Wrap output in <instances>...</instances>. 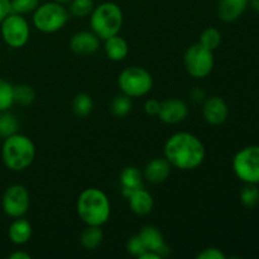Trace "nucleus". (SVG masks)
<instances>
[{"label":"nucleus","instance_id":"nucleus-33","mask_svg":"<svg viewBox=\"0 0 259 259\" xmlns=\"http://www.w3.org/2000/svg\"><path fill=\"white\" fill-rule=\"evenodd\" d=\"M144 111L146 114L151 116H158L159 110H161V101L157 100V99H148L144 103Z\"/></svg>","mask_w":259,"mask_h":259},{"label":"nucleus","instance_id":"nucleus-7","mask_svg":"<svg viewBox=\"0 0 259 259\" xmlns=\"http://www.w3.org/2000/svg\"><path fill=\"white\" fill-rule=\"evenodd\" d=\"M214 52L205 48L200 43L187 48L184 55L185 70L191 77L197 80L207 77L214 70Z\"/></svg>","mask_w":259,"mask_h":259},{"label":"nucleus","instance_id":"nucleus-37","mask_svg":"<svg viewBox=\"0 0 259 259\" xmlns=\"http://www.w3.org/2000/svg\"><path fill=\"white\" fill-rule=\"evenodd\" d=\"M162 257L158 254V253L153 252V250H146L143 254L139 257V259H161Z\"/></svg>","mask_w":259,"mask_h":259},{"label":"nucleus","instance_id":"nucleus-21","mask_svg":"<svg viewBox=\"0 0 259 259\" xmlns=\"http://www.w3.org/2000/svg\"><path fill=\"white\" fill-rule=\"evenodd\" d=\"M104 240V232L101 227L86 225L80 234V244L83 249L94 250L101 245Z\"/></svg>","mask_w":259,"mask_h":259},{"label":"nucleus","instance_id":"nucleus-4","mask_svg":"<svg viewBox=\"0 0 259 259\" xmlns=\"http://www.w3.org/2000/svg\"><path fill=\"white\" fill-rule=\"evenodd\" d=\"M123 24V10L116 3L104 2L95 5L93 13L90 14L91 30L103 40L119 34Z\"/></svg>","mask_w":259,"mask_h":259},{"label":"nucleus","instance_id":"nucleus-13","mask_svg":"<svg viewBox=\"0 0 259 259\" xmlns=\"http://www.w3.org/2000/svg\"><path fill=\"white\" fill-rule=\"evenodd\" d=\"M100 38L93 30H80L70 38V50L77 56H91L100 47Z\"/></svg>","mask_w":259,"mask_h":259},{"label":"nucleus","instance_id":"nucleus-15","mask_svg":"<svg viewBox=\"0 0 259 259\" xmlns=\"http://www.w3.org/2000/svg\"><path fill=\"white\" fill-rule=\"evenodd\" d=\"M174 167L164 157L161 158H153L144 166L143 179L152 185H158L166 181L171 175Z\"/></svg>","mask_w":259,"mask_h":259},{"label":"nucleus","instance_id":"nucleus-18","mask_svg":"<svg viewBox=\"0 0 259 259\" xmlns=\"http://www.w3.org/2000/svg\"><path fill=\"white\" fill-rule=\"evenodd\" d=\"M129 207L132 211L139 217H144L152 212L154 206V199L149 191H147L144 187L136 190L132 192L131 196L128 197Z\"/></svg>","mask_w":259,"mask_h":259},{"label":"nucleus","instance_id":"nucleus-2","mask_svg":"<svg viewBox=\"0 0 259 259\" xmlns=\"http://www.w3.org/2000/svg\"><path fill=\"white\" fill-rule=\"evenodd\" d=\"M77 215L86 225L103 227L111 214L110 201L104 191L96 187L85 189L77 197Z\"/></svg>","mask_w":259,"mask_h":259},{"label":"nucleus","instance_id":"nucleus-24","mask_svg":"<svg viewBox=\"0 0 259 259\" xmlns=\"http://www.w3.org/2000/svg\"><path fill=\"white\" fill-rule=\"evenodd\" d=\"M223 35L218 28L215 27H207L205 28L201 32L199 37V43L201 46H204L207 50L212 51L214 52L217 48H219V46L222 45Z\"/></svg>","mask_w":259,"mask_h":259},{"label":"nucleus","instance_id":"nucleus-27","mask_svg":"<svg viewBox=\"0 0 259 259\" xmlns=\"http://www.w3.org/2000/svg\"><path fill=\"white\" fill-rule=\"evenodd\" d=\"M67 5L70 15L76 18L90 17L94 8H95L94 0H71Z\"/></svg>","mask_w":259,"mask_h":259},{"label":"nucleus","instance_id":"nucleus-38","mask_svg":"<svg viewBox=\"0 0 259 259\" xmlns=\"http://www.w3.org/2000/svg\"><path fill=\"white\" fill-rule=\"evenodd\" d=\"M249 7L252 8L254 12L259 13V0H249Z\"/></svg>","mask_w":259,"mask_h":259},{"label":"nucleus","instance_id":"nucleus-6","mask_svg":"<svg viewBox=\"0 0 259 259\" xmlns=\"http://www.w3.org/2000/svg\"><path fill=\"white\" fill-rule=\"evenodd\" d=\"M118 85L121 94L132 99L148 95L153 88V77L148 70L141 66L124 68L118 77Z\"/></svg>","mask_w":259,"mask_h":259},{"label":"nucleus","instance_id":"nucleus-29","mask_svg":"<svg viewBox=\"0 0 259 259\" xmlns=\"http://www.w3.org/2000/svg\"><path fill=\"white\" fill-rule=\"evenodd\" d=\"M14 105V86L0 78V111L9 110Z\"/></svg>","mask_w":259,"mask_h":259},{"label":"nucleus","instance_id":"nucleus-23","mask_svg":"<svg viewBox=\"0 0 259 259\" xmlns=\"http://www.w3.org/2000/svg\"><path fill=\"white\" fill-rule=\"evenodd\" d=\"M18 132H19V120L17 116L9 110L0 111V138L5 139Z\"/></svg>","mask_w":259,"mask_h":259},{"label":"nucleus","instance_id":"nucleus-17","mask_svg":"<svg viewBox=\"0 0 259 259\" xmlns=\"http://www.w3.org/2000/svg\"><path fill=\"white\" fill-rule=\"evenodd\" d=\"M143 174L141 169L136 166H128L120 172L119 176V184H120V191L125 199H128L136 190L143 187Z\"/></svg>","mask_w":259,"mask_h":259},{"label":"nucleus","instance_id":"nucleus-20","mask_svg":"<svg viewBox=\"0 0 259 259\" xmlns=\"http://www.w3.org/2000/svg\"><path fill=\"white\" fill-rule=\"evenodd\" d=\"M32 224L27 219H24V217L13 220L8 229V237H9L10 242L15 245L27 244L32 238Z\"/></svg>","mask_w":259,"mask_h":259},{"label":"nucleus","instance_id":"nucleus-34","mask_svg":"<svg viewBox=\"0 0 259 259\" xmlns=\"http://www.w3.org/2000/svg\"><path fill=\"white\" fill-rule=\"evenodd\" d=\"M10 13V0H0V22Z\"/></svg>","mask_w":259,"mask_h":259},{"label":"nucleus","instance_id":"nucleus-28","mask_svg":"<svg viewBox=\"0 0 259 259\" xmlns=\"http://www.w3.org/2000/svg\"><path fill=\"white\" fill-rule=\"evenodd\" d=\"M240 202L243 206L252 207L257 206L259 204V189L255 184H245L240 190Z\"/></svg>","mask_w":259,"mask_h":259},{"label":"nucleus","instance_id":"nucleus-36","mask_svg":"<svg viewBox=\"0 0 259 259\" xmlns=\"http://www.w3.org/2000/svg\"><path fill=\"white\" fill-rule=\"evenodd\" d=\"M9 259H32V255L25 250H15L9 255Z\"/></svg>","mask_w":259,"mask_h":259},{"label":"nucleus","instance_id":"nucleus-30","mask_svg":"<svg viewBox=\"0 0 259 259\" xmlns=\"http://www.w3.org/2000/svg\"><path fill=\"white\" fill-rule=\"evenodd\" d=\"M39 4L40 0H10V10L20 15L32 14Z\"/></svg>","mask_w":259,"mask_h":259},{"label":"nucleus","instance_id":"nucleus-10","mask_svg":"<svg viewBox=\"0 0 259 259\" xmlns=\"http://www.w3.org/2000/svg\"><path fill=\"white\" fill-rule=\"evenodd\" d=\"M2 207L5 215L13 219L24 217L30 207V195L27 187L20 184L8 187L2 197Z\"/></svg>","mask_w":259,"mask_h":259},{"label":"nucleus","instance_id":"nucleus-19","mask_svg":"<svg viewBox=\"0 0 259 259\" xmlns=\"http://www.w3.org/2000/svg\"><path fill=\"white\" fill-rule=\"evenodd\" d=\"M104 52L106 57L114 62H121L129 55V45L124 37L115 34L104 40Z\"/></svg>","mask_w":259,"mask_h":259},{"label":"nucleus","instance_id":"nucleus-3","mask_svg":"<svg viewBox=\"0 0 259 259\" xmlns=\"http://www.w3.org/2000/svg\"><path fill=\"white\" fill-rule=\"evenodd\" d=\"M35 146L29 137L19 132L4 139L2 159L4 166L13 172L25 171L35 158Z\"/></svg>","mask_w":259,"mask_h":259},{"label":"nucleus","instance_id":"nucleus-11","mask_svg":"<svg viewBox=\"0 0 259 259\" xmlns=\"http://www.w3.org/2000/svg\"><path fill=\"white\" fill-rule=\"evenodd\" d=\"M189 105L181 99H166L164 101H161V110H159L158 118L164 124L175 125V124L184 121L189 115Z\"/></svg>","mask_w":259,"mask_h":259},{"label":"nucleus","instance_id":"nucleus-31","mask_svg":"<svg viewBox=\"0 0 259 259\" xmlns=\"http://www.w3.org/2000/svg\"><path fill=\"white\" fill-rule=\"evenodd\" d=\"M126 250H128V253L132 257L137 258H139L144 252H146L147 248L146 245H144L143 240L139 237V234L133 235V237H131V239L126 242Z\"/></svg>","mask_w":259,"mask_h":259},{"label":"nucleus","instance_id":"nucleus-16","mask_svg":"<svg viewBox=\"0 0 259 259\" xmlns=\"http://www.w3.org/2000/svg\"><path fill=\"white\" fill-rule=\"evenodd\" d=\"M249 7V0H218V17L224 23H233L239 19Z\"/></svg>","mask_w":259,"mask_h":259},{"label":"nucleus","instance_id":"nucleus-32","mask_svg":"<svg viewBox=\"0 0 259 259\" xmlns=\"http://www.w3.org/2000/svg\"><path fill=\"white\" fill-rule=\"evenodd\" d=\"M197 259H225L227 254L223 252L222 249L215 247H209L205 248L204 250H201L200 253H197L196 255Z\"/></svg>","mask_w":259,"mask_h":259},{"label":"nucleus","instance_id":"nucleus-1","mask_svg":"<svg viewBox=\"0 0 259 259\" xmlns=\"http://www.w3.org/2000/svg\"><path fill=\"white\" fill-rule=\"evenodd\" d=\"M163 157L174 168L192 171L204 163L206 151L200 138L189 132H177L166 141Z\"/></svg>","mask_w":259,"mask_h":259},{"label":"nucleus","instance_id":"nucleus-9","mask_svg":"<svg viewBox=\"0 0 259 259\" xmlns=\"http://www.w3.org/2000/svg\"><path fill=\"white\" fill-rule=\"evenodd\" d=\"M233 171L244 184H259V146H248L233 158Z\"/></svg>","mask_w":259,"mask_h":259},{"label":"nucleus","instance_id":"nucleus-26","mask_svg":"<svg viewBox=\"0 0 259 259\" xmlns=\"http://www.w3.org/2000/svg\"><path fill=\"white\" fill-rule=\"evenodd\" d=\"M132 108H133L132 98L124 95V94L116 95L110 104L111 113L116 118H124V116H126L132 111Z\"/></svg>","mask_w":259,"mask_h":259},{"label":"nucleus","instance_id":"nucleus-35","mask_svg":"<svg viewBox=\"0 0 259 259\" xmlns=\"http://www.w3.org/2000/svg\"><path fill=\"white\" fill-rule=\"evenodd\" d=\"M190 96H191V99L195 101V103H202V101L206 99L204 90H201V89H199V88L194 89V90L190 93Z\"/></svg>","mask_w":259,"mask_h":259},{"label":"nucleus","instance_id":"nucleus-22","mask_svg":"<svg viewBox=\"0 0 259 259\" xmlns=\"http://www.w3.org/2000/svg\"><path fill=\"white\" fill-rule=\"evenodd\" d=\"M73 114L77 118H86L93 113L94 109V101L89 94L80 93L73 98L72 104H71Z\"/></svg>","mask_w":259,"mask_h":259},{"label":"nucleus","instance_id":"nucleus-5","mask_svg":"<svg viewBox=\"0 0 259 259\" xmlns=\"http://www.w3.org/2000/svg\"><path fill=\"white\" fill-rule=\"evenodd\" d=\"M68 19H70V13L66 5L53 0L39 4L32 13L33 27L46 34H52L61 30L67 24Z\"/></svg>","mask_w":259,"mask_h":259},{"label":"nucleus","instance_id":"nucleus-25","mask_svg":"<svg viewBox=\"0 0 259 259\" xmlns=\"http://www.w3.org/2000/svg\"><path fill=\"white\" fill-rule=\"evenodd\" d=\"M35 100V90L28 83H20L14 86V104L27 108Z\"/></svg>","mask_w":259,"mask_h":259},{"label":"nucleus","instance_id":"nucleus-39","mask_svg":"<svg viewBox=\"0 0 259 259\" xmlns=\"http://www.w3.org/2000/svg\"><path fill=\"white\" fill-rule=\"evenodd\" d=\"M53 2H57V3H60V4H62V5H67L68 3L71 2V0H53Z\"/></svg>","mask_w":259,"mask_h":259},{"label":"nucleus","instance_id":"nucleus-8","mask_svg":"<svg viewBox=\"0 0 259 259\" xmlns=\"http://www.w3.org/2000/svg\"><path fill=\"white\" fill-rule=\"evenodd\" d=\"M0 33L5 45L18 50L29 40L30 25L24 15L10 13L0 22Z\"/></svg>","mask_w":259,"mask_h":259},{"label":"nucleus","instance_id":"nucleus-12","mask_svg":"<svg viewBox=\"0 0 259 259\" xmlns=\"http://www.w3.org/2000/svg\"><path fill=\"white\" fill-rule=\"evenodd\" d=\"M229 115V106L220 96H210L202 101V116L210 125H222Z\"/></svg>","mask_w":259,"mask_h":259},{"label":"nucleus","instance_id":"nucleus-14","mask_svg":"<svg viewBox=\"0 0 259 259\" xmlns=\"http://www.w3.org/2000/svg\"><path fill=\"white\" fill-rule=\"evenodd\" d=\"M138 234L141 239L143 240L147 250H153V252L158 253L162 258L167 257L169 254V248L164 242V237L158 227L144 225Z\"/></svg>","mask_w":259,"mask_h":259}]
</instances>
